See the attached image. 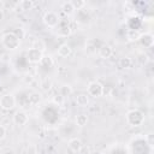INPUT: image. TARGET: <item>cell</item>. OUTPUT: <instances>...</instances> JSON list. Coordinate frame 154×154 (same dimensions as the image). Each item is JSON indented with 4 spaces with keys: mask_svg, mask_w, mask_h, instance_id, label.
Masks as SVG:
<instances>
[{
    "mask_svg": "<svg viewBox=\"0 0 154 154\" xmlns=\"http://www.w3.org/2000/svg\"><path fill=\"white\" fill-rule=\"evenodd\" d=\"M126 123L130 126H140L144 123V114L143 112H141L140 109H130L128 111L126 116H125Z\"/></svg>",
    "mask_w": 154,
    "mask_h": 154,
    "instance_id": "cell-1",
    "label": "cell"
},
{
    "mask_svg": "<svg viewBox=\"0 0 154 154\" xmlns=\"http://www.w3.org/2000/svg\"><path fill=\"white\" fill-rule=\"evenodd\" d=\"M1 43L2 46L8 49V51H14L17 48H19L20 46V40L13 34V32H6L2 35L1 37Z\"/></svg>",
    "mask_w": 154,
    "mask_h": 154,
    "instance_id": "cell-2",
    "label": "cell"
},
{
    "mask_svg": "<svg viewBox=\"0 0 154 154\" xmlns=\"http://www.w3.org/2000/svg\"><path fill=\"white\" fill-rule=\"evenodd\" d=\"M103 88L105 87L100 82L93 81L87 87V94L88 96H91V97H100L103 95Z\"/></svg>",
    "mask_w": 154,
    "mask_h": 154,
    "instance_id": "cell-3",
    "label": "cell"
},
{
    "mask_svg": "<svg viewBox=\"0 0 154 154\" xmlns=\"http://www.w3.org/2000/svg\"><path fill=\"white\" fill-rule=\"evenodd\" d=\"M42 20H43V23H45L46 26H48V28H57L58 24H59V22H60V17L54 11H47L43 14Z\"/></svg>",
    "mask_w": 154,
    "mask_h": 154,
    "instance_id": "cell-4",
    "label": "cell"
},
{
    "mask_svg": "<svg viewBox=\"0 0 154 154\" xmlns=\"http://www.w3.org/2000/svg\"><path fill=\"white\" fill-rule=\"evenodd\" d=\"M16 106V97L11 93H6L0 96V107L4 111H10Z\"/></svg>",
    "mask_w": 154,
    "mask_h": 154,
    "instance_id": "cell-5",
    "label": "cell"
},
{
    "mask_svg": "<svg viewBox=\"0 0 154 154\" xmlns=\"http://www.w3.org/2000/svg\"><path fill=\"white\" fill-rule=\"evenodd\" d=\"M43 58V52L31 47L26 51V59L30 64H40Z\"/></svg>",
    "mask_w": 154,
    "mask_h": 154,
    "instance_id": "cell-6",
    "label": "cell"
},
{
    "mask_svg": "<svg viewBox=\"0 0 154 154\" xmlns=\"http://www.w3.org/2000/svg\"><path fill=\"white\" fill-rule=\"evenodd\" d=\"M71 31H72V28H71L69 20H65L64 22V20L60 19V22H59V24L57 26V34H58V36H60V37H67L71 34Z\"/></svg>",
    "mask_w": 154,
    "mask_h": 154,
    "instance_id": "cell-7",
    "label": "cell"
},
{
    "mask_svg": "<svg viewBox=\"0 0 154 154\" xmlns=\"http://www.w3.org/2000/svg\"><path fill=\"white\" fill-rule=\"evenodd\" d=\"M12 119H13V123H14L16 125L23 126V125H25V124L29 122V116H28L26 112H24V111H17V112H14Z\"/></svg>",
    "mask_w": 154,
    "mask_h": 154,
    "instance_id": "cell-8",
    "label": "cell"
},
{
    "mask_svg": "<svg viewBox=\"0 0 154 154\" xmlns=\"http://www.w3.org/2000/svg\"><path fill=\"white\" fill-rule=\"evenodd\" d=\"M138 41L144 48H152L154 45V36L150 32H144V34H141Z\"/></svg>",
    "mask_w": 154,
    "mask_h": 154,
    "instance_id": "cell-9",
    "label": "cell"
},
{
    "mask_svg": "<svg viewBox=\"0 0 154 154\" xmlns=\"http://www.w3.org/2000/svg\"><path fill=\"white\" fill-rule=\"evenodd\" d=\"M97 54H99V57L102 58V59H108V58H111L112 54H113V48H112L109 45L103 43V45L100 46V48H99V51H97Z\"/></svg>",
    "mask_w": 154,
    "mask_h": 154,
    "instance_id": "cell-10",
    "label": "cell"
},
{
    "mask_svg": "<svg viewBox=\"0 0 154 154\" xmlns=\"http://www.w3.org/2000/svg\"><path fill=\"white\" fill-rule=\"evenodd\" d=\"M67 146H69L70 150L73 152V153H79V152L82 150V148H83V143H82V141H81L79 138H77V137L71 138V140L69 141Z\"/></svg>",
    "mask_w": 154,
    "mask_h": 154,
    "instance_id": "cell-11",
    "label": "cell"
},
{
    "mask_svg": "<svg viewBox=\"0 0 154 154\" xmlns=\"http://www.w3.org/2000/svg\"><path fill=\"white\" fill-rule=\"evenodd\" d=\"M71 53H72V48L67 43H61L58 47V55L61 58H67L71 55Z\"/></svg>",
    "mask_w": 154,
    "mask_h": 154,
    "instance_id": "cell-12",
    "label": "cell"
},
{
    "mask_svg": "<svg viewBox=\"0 0 154 154\" xmlns=\"http://www.w3.org/2000/svg\"><path fill=\"white\" fill-rule=\"evenodd\" d=\"M76 103L79 107H87L89 105V96L88 94H79L76 96Z\"/></svg>",
    "mask_w": 154,
    "mask_h": 154,
    "instance_id": "cell-13",
    "label": "cell"
},
{
    "mask_svg": "<svg viewBox=\"0 0 154 154\" xmlns=\"http://www.w3.org/2000/svg\"><path fill=\"white\" fill-rule=\"evenodd\" d=\"M140 36H141V34L138 32L137 29H129L128 32H126V37H128V40H129L130 42H136V41H138V40H140Z\"/></svg>",
    "mask_w": 154,
    "mask_h": 154,
    "instance_id": "cell-14",
    "label": "cell"
},
{
    "mask_svg": "<svg viewBox=\"0 0 154 154\" xmlns=\"http://www.w3.org/2000/svg\"><path fill=\"white\" fill-rule=\"evenodd\" d=\"M34 1L31 0H22L20 2H18V11H28V10H31L34 7Z\"/></svg>",
    "mask_w": 154,
    "mask_h": 154,
    "instance_id": "cell-15",
    "label": "cell"
},
{
    "mask_svg": "<svg viewBox=\"0 0 154 154\" xmlns=\"http://www.w3.org/2000/svg\"><path fill=\"white\" fill-rule=\"evenodd\" d=\"M72 91H73V90H72V87H71L70 84H63V85L60 87V89H59V95L65 99V97L70 96V95L72 94Z\"/></svg>",
    "mask_w": 154,
    "mask_h": 154,
    "instance_id": "cell-16",
    "label": "cell"
},
{
    "mask_svg": "<svg viewBox=\"0 0 154 154\" xmlns=\"http://www.w3.org/2000/svg\"><path fill=\"white\" fill-rule=\"evenodd\" d=\"M119 66L124 70H128L132 66V59L130 57H123L119 59Z\"/></svg>",
    "mask_w": 154,
    "mask_h": 154,
    "instance_id": "cell-17",
    "label": "cell"
},
{
    "mask_svg": "<svg viewBox=\"0 0 154 154\" xmlns=\"http://www.w3.org/2000/svg\"><path fill=\"white\" fill-rule=\"evenodd\" d=\"M75 122H76V124H77L78 126H81V128H82V126H85L87 123H88V116H87L85 113H79V114L76 116Z\"/></svg>",
    "mask_w": 154,
    "mask_h": 154,
    "instance_id": "cell-18",
    "label": "cell"
},
{
    "mask_svg": "<svg viewBox=\"0 0 154 154\" xmlns=\"http://www.w3.org/2000/svg\"><path fill=\"white\" fill-rule=\"evenodd\" d=\"M61 11H63L66 16H70V14H72V13L75 12V8L72 7V5H71L70 1H66V2H64V4L61 5Z\"/></svg>",
    "mask_w": 154,
    "mask_h": 154,
    "instance_id": "cell-19",
    "label": "cell"
},
{
    "mask_svg": "<svg viewBox=\"0 0 154 154\" xmlns=\"http://www.w3.org/2000/svg\"><path fill=\"white\" fill-rule=\"evenodd\" d=\"M53 64H54V60L51 55H43V58L40 63V65H42L43 67H52Z\"/></svg>",
    "mask_w": 154,
    "mask_h": 154,
    "instance_id": "cell-20",
    "label": "cell"
},
{
    "mask_svg": "<svg viewBox=\"0 0 154 154\" xmlns=\"http://www.w3.org/2000/svg\"><path fill=\"white\" fill-rule=\"evenodd\" d=\"M28 101H29V105H37L40 101H41V94L38 93H31L28 97Z\"/></svg>",
    "mask_w": 154,
    "mask_h": 154,
    "instance_id": "cell-21",
    "label": "cell"
},
{
    "mask_svg": "<svg viewBox=\"0 0 154 154\" xmlns=\"http://www.w3.org/2000/svg\"><path fill=\"white\" fill-rule=\"evenodd\" d=\"M70 2H71L72 7H73L75 10H82V8L87 5V2H85L84 0H71Z\"/></svg>",
    "mask_w": 154,
    "mask_h": 154,
    "instance_id": "cell-22",
    "label": "cell"
},
{
    "mask_svg": "<svg viewBox=\"0 0 154 154\" xmlns=\"http://www.w3.org/2000/svg\"><path fill=\"white\" fill-rule=\"evenodd\" d=\"M34 48H36V49H38V51H41V52H43V51L46 49V45H45V42H43V41H41V40H36V41H35V43H34Z\"/></svg>",
    "mask_w": 154,
    "mask_h": 154,
    "instance_id": "cell-23",
    "label": "cell"
},
{
    "mask_svg": "<svg viewBox=\"0 0 154 154\" xmlns=\"http://www.w3.org/2000/svg\"><path fill=\"white\" fill-rule=\"evenodd\" d=\"M146 142H147V144H149V147H153V144H154V135L153 134H148L146 136Z\"/></svg>",
    "mask_w": 154,
    "mask_h": 154,
    "instance_id": "cell-24",
    "label": "cell"
},
{
    "mask_svg": "<svg viewBox=\"0 0 154 154\" xmlns=\"http://www.w3.org/2000/svg\"><path fill=\"white\" fill-rule=\"evenodd\" d=\"M19 40H22L23 37H24V35H25V32H24V30L22 29V28H19V30H16V31H12Z\"/></svg>",
    "mask_w": 154,
    "mask_h": 154,
    "instance_id": "cell-25",
    "label": "cell"
},
{
    "mask_svg": "<svg viewBox=\"0 0 154 154\" xmlns=\"http://www.w3.org/2000/svg\"><path fill=\"white\" fill-rule=\"evenodd\" d=\"M51 85H52V83H51V81H48V79H45V81L41 83V87H42L43 90H48V89L51 88Z\"/></svg>",
    "mask_w": 154,
    "mask_h": 154,
    "instance_id": "cell-26",
    "label": "cell"
},
{
    "mask_svg": "<svg viewBox=\"0 0 154 154\" xmlns=\"http://www.w3.org/2000/svg\"><path fill=\"white\" fill-rule=\"evenodd\" d=\"M5 136H6V129H5V126H2V125L0 124V141L4 140Z\"/></svg>",
    "mask_w": 154,
    "mask_h": 154,
    "instance_id": "cell-27",
    "label": "cell"
},
{
    "mask_svg": "<svg viewBox=\"0 0 154 154\" xmlns=\"http://www.w3.org/2000/svg\"><path fill=\"white\" fill-rule=\"evenodd\" d=\"M53 101H54L55 103H58V105H61V103H63V101H64V97H63V96H60V95H58V96H54Z\"/></svg>",
    "mask_w": 154,
    "mask_h": 154,
    "instance_id": "cell-28",
    "label": "cell"
},
{
    "mask_svg": "<svg viewBox=\"0 0 154 154\" xmlns=\"http://www.w3.org/2000/svg\"><path fill=\"white\" fill-rule=\"evenodd\" d=\"M4 19V12L0 10V20H2Z\"/></svg>",
    "mask_w": 154,
    "mask_h": 154,
    "instance_id": "cell-29",
    "label": "cell"
},
{
    "mask_svg": "<svg viewBox=\"0 0 154 154\" xmlns=\"http://www.w3.org/2000/svg\"><path fill=\"white\" fill-rule=\"evenodd\" d=\"M0 154H1V148H0Z\"/></svg>",
    "mask_w": 154,
    "mask_h": 154,
    "instance_id": "cell-30",
    "label": "cell"
}]
</instances>
